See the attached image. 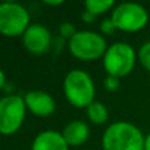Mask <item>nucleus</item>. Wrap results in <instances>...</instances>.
<instances>
[{
  "label": "nucleus",
  "instance_id": "obj_1",
  "mask_svg": "<svg viewBox=\"0 0 150 150\" xmlns=\"http://www.w3.org/2000/svg\"><path fill=\"white\" fill-rule=\"evenodd\" d=\"M103 150H145V136L129 121H116L105 128L101 138Z\"/></svg>",
  "mask_w": 150,
  "mask_h": 150
},
{
  "label": "nucleus",
  "instance_id": "obj_2",
  "mask_svg": "<svg viewBox=\"0 0 150 150\" xmlns=\"http://www.w3.org/2000/svg\"><path fill=\"white\" fill-rule=\"evenodd\" d=\"M63 93L75 108H87L95 101V83L87 71L74 69L63 79Z\"/></svg>",
  "mask_w": 150,
  "mask_h": 150
},
{
  "label": "nucleus",
  "instance_id": "obj_3",
  "mask_svg": "<svg viewBox=\"0 0 150 150\" xmlns=\"http://www.w3.org/2000/svg\"><path fill=\"white\" fill-rule=\"evenodd\" d=\"M138 61L137 52L128 42H115L108 46L103 57V67L105 73L119 79L133 71Z\"/></svg>",
  "mask_w": 150,
  "mask_h": 150
},
{
  "label": "nucleus",
  "instance_id": "obj_4",
  "mask_svg": "<svg viewBox=\"0 0 150 150\" xmlns=\"http://www.w3.org/2000/svg\"><path fill=\"white\" fill-rule=\"evenodd\" d=\"M71 55L80 61H95L105 54L107 41L99 32L79 30L67 41Z\"/></svg>",
  "mask_w": 150,
  "mask_h": 150
},
{
  "label": "nucleus",
  "instance_id": "obj_5",
  "mask_svg": "<svg viewBox=\"0 0 150 150\" xmlns=\"http://www.w3.org/2000/svg\"><path fill=\"white\" fill-rule=\"evenodd\" d=\"M117 30L136 33L144 29L149 23V13L144 5L133 1H125L115 5L111 13Z\"/></svg>",
  "mask_w": 150,
  "mask_h": 150
},
{
  "label": "nucleus",
  "instance_id": "obj_6",
  "mask_svg": "<svg viewBox=\"0 0 150 150\" xmlns=\"http://www.w3.org/2000/svg\"><path fill=\"white\" fill-rule=\"evenodd\" d=\"M30 21L29 12L23 4L16 1L0 3V34L5 37L23 36Z\"/></svg>",
  "mask_w": 150,
  "mask_h": 150
},
{
  "label": "nucleus",
  "instance_id": "obj_7",
  "mask_svg": "<svg viewBox=\"0 0 150 150\" xmlns=\"http://www.w3.org/2000/svg\"><path fill=\"white\" fill-rule=\"evenodd\" d=\"M26 105L20 95H5L0 99V134L11 136L18 132L25 119Z\"/></svg>",
  "mask_w": 150,
  "mask_h": 150
},
{
  "label": "nucleus",
  "instance_id": "obj_8",
  "mask_svg": "<svg viewBox=\"0 0 150 150\" xmlns=\"http://www.w3.org/2000/svg\"><path fill=\"white\" fill-rule=\"evenodd\" d=\"M23 45L29 53L42 55L52 46V34L49 29L41 24H30L23 34Z\"/></svg>",
  "mask_w": 150,
  "mask_h": 150
},
{
  "label": "nucleus",
  "instance_id": "obj_9",
  "mask_svg": "<svg viewBox=\"0 0 150 150\" xmlns=\"http://www.w3.org/2000/svg\"><path fill=\"white\" fill-rule=\"evenodd\" d=\"M23 98L25 101L26 109L38 117H47L53 115L57 107L54 98L49 92L42 90L28 91Z\"/></svg>",
  "mask_w": 150,
  "mask_h": 150
},
{
  "label": "nucleus",
  "instance_id": "obj_10",
  "mask_svg": "<svg viewBox=\"0 0 150 150\" xmlns=\"http://www.w3.org/2000/svg\"><path fill=\"white\" fill-rule=\"evenodd\" d=\"M30 150H70L62 133L57 130H44L34 137Z\"/></svg>",
  "mask_w": 150,
  "mask_h": 150
},
{
  "label": "nucleus",
  "instance_id": "obj_11",
  "mask_svg": "<svg viewBox=\"0 0 150 150\" xmlns=\"http://www.w3.org/2000/svg\"><path fill=\"white\" fill-rule=\"evenodd\" d=\"M62 136L69 146H80L90 137V127L82 120H74L65 127Z\"/></svg>",
  "mask_w": 150,
  "mask_h": 150
},
{
  "label": "nucleus",
  "instance_id": "obj_12",
  "mask_svg": "<svg viewBox=\"0 0 150 150\" xmlns=\"http://www.w3.org/2000/svg\"><path fill=\"white\" fill-rule=\"evenodd\" d=\"M86 113H87L88 120L95 125L105 124L109 117L108 109H107L105 104L101 103V101H96V100L86 108Z\"/></svg>",
  "mask_w": 150,
  "mask_h": 150
},
{
  "label": "nucleus",
  "instance_id": "obj_13",
  "mask_svg": "<svg viewBox=\"0 0 150 150\" xmlns=\"http://www.w3.org/2000/svg\"><path fill=\"white\" fill-rule=\"evenodd\" d=\"M115 8L113 0H87L84 3V9L95 16L103 15Z\"/></svg>",
  "mask_w": 150,
  "mask_h": 150
},
{
  "label": "nucleus",
  "instance_id": "obj_14",
  "mask_svg": "<svg viewBox=\"0 0 150 150\" xmlns=\"http://www.w3.org/2000/svg\"><path fill=\"white\" fill-rule=\"evenodd\" d=\"M137 57L141 66L150 73V40L141 45V47L137 52Z\"/></svg>",
  "mask_w": 150,
  "mask_h": 150
},
{
  "label": "nucleus",
  "instance_id": "obj_15",
  "mask_svg": "<svg viewBox=\"0 0 150 150\" xmlns=\"http://www.w3.org/2000/svg\"><path fill=\"white\" fill-rule=\"evenodd\" d=\"M99 29H100V33L103 34V36H111V34H113L117 30L113 21L111 20V17L101 20L100 24H99Z\"/></svg>",
  "mask_w": 150,
  "mask_h": 150
},
{
  "label": "nucleus",
  "instance_id": "obj_16",
  "mask_svg": "<svg viewBox=\"0 0 150 150\" xmlns=\"http://www.w3.org/2000/svg\"><path fill=\"white\" fill-rule=\"evenodd\" d=\"M76 32L78 30L75 29V26L71 23H62L59 25V34L63 37V38L70 40Z\"/></svg>",
  "mask_w": 150,
  "mask_h": 150
},
{
  "label": "nucleus",
  "instance_id": "obj_17",
  "mask_svg": "<svg viewBox=\"0 0 150 150\" xmlns=\"http://www.w3.org/2000/svg\"><path fill=\"white\" fill-rule=\"evenodd\" d=\"M104 87H105V90L109 91V92H115V91L119 90V87H120V79L116 76L107 75L105 79H104Z\"/></svg>",
  "mask_w": 150,
  "mask_h": 150
},
{
  "label": "nucleus",
  "instance_id": "obj_18",
  "mask_svg": "<svg viewBox=\"0 0 150 150\" xmlns=\"http://www.w3.org/2000/svg\"><path fill=\"white\" fill-rule=\"evenodd\" d=\"M82 18H83V21H86V23H92V21L96 18V16L84 9L83 11V13H82Z\"/></svg>",
  "mask_w": 150,
  "mask_h": 150
},
{
  "label": "nucleus",
  "instance_id": "obj_19",
  "mask_svg": "<svg viewBox=\"0 0 150 150\" xmlns=\"http://www.w3.org/2000/svg\"><path fill=\"white\" fill-rule=\"evenodd\" d=\"M7 86V78H5V73L0 69V91Z\"/></svg>",
  "mask_w": 150,
  "mask_h": 150
},
{
  "label": "nucleus",
  "instance_id": "obj_20",
  "mask_svg": "<svg viewBox=\"0 0 150 150\" xmlns=\"http://www.w3.org/2000/svg\"><path fill=\"white\" fill-rule=\"evenodd\" d=\"M44 3L46 5H49V7H57V5H62L63 4L62 0H57V1H47L46 0V1H44Z\"/></svg>",
  "mask_w": 150,
  "mask_h": 150
},
{
  "label": "nucleus",
  "instance_id": "obj_21",
  "mask_svg": "<svg viewBox=\"0 0 150 150\" xmlns=\"http://www.w3.org/2000/svg\"><path fill=\"white\" fill-rule=\"evenodd\" d=\"M145 150H150V133L145 136Z\"/></svg>",
  "mask_w": 150,
  "mask_h": 150
}]
</instances>
